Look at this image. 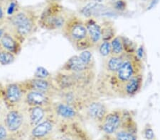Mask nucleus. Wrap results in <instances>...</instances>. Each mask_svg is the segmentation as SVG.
Segmentation results:
<instances>
[{
    "mask_svg": "<svg viewBox=\"0 0 160 140\" xmlns=\"http://www.w3.org/2000/svg\"><path fill=\"white\" fill-rule=\"evenodd\" d=\"M7 19V0H0V24H6Z\"/></svg>",
    "mask_w": 160,
    "mask_h": 140,
    "instance_id": "obj_25",
    "label": "nucleus"
},
{
    "mask_svg": "<svg viewBox=\"0 0 160 140\" xmlns=\"http://www.w3.org/2000/svg\"><path fill=\"white\" fill-rule=\"evenodd\" d=\"M111 1H117V0H111Z\"/></svg>",
    "mask_w": 160,
    "mask_h": 140,
    "instance_id": "obj_38",
    "label": "nucleus"
},
{
    "mask_svg": "<svg viewBox=\"0 0 160 140\" xmlns=\"http://www.w3.org/2000/svg\"><path fill=\"white\" fill-rule=\"evenodd\" d=\"M111 48H112V55L121 56L124 55V43L122 38L120 36H115L110 40Z\"/></svg>",
    "mask_w": 160,
    "mask_h": 140,
    "instance_id": "obj_20",
    "label": "nucleus"
},
{
    "mask_svg": "<svg viewBox=\"0 0 160 140\" xmlns=\"http://www.w3.org/2000/svg\"><path fill=\"white\" fill-rule=\"evenodd\" d=\"M7 130L12 137H17L19 134L30 129L28 124L25 108H16L7 109L2 119Z\"/></svg>",
    "mask_w": 160,
    "mask_h": 140,
    "instance_id": "obj_3",
    "label": "nucleus"
},
{
    "mask_svg": "<svg viewBox=\"0 0 160 140\" xmlns=\"http://www.w3.org/2000/svg\"><path fill=\"white\" fill-rule=\"evenodd\" d=\"M26 88L22 81L10 82L4 86L2 97L7 109L23 106Z\"/></svg>",
    "mask_w": 160,
    "mask_h": 140,
    "instance_id": "obj_5",
    "label": "nucleus"
},
{
    "mask_svg": "<svg viewBox=\"0 0 160 140\" xmlns=\"http://www.w3.org/2000/svg\"><path fill=\"white\" fill-rule=\"evenodd\" d=\"M17 56L0 47V65L7 66L14 62Z\"/></svg>",
    "mask_w": 160,
    "mask_h": 140,
    "instance_id": "obj_21",
    "label": "nucleus"
},
{
    "mask_svg": "<svg viewBox=\"0 0 160 140\" xmlns=\"http://www.w3.org/2000/svg\"><path fill=\"white\" fill-rule=\"evenodd\" d=\"M157 2H159V0H153V1L152 2V3L150 4V5H149V9L153 8V7H154V6H155V4H157Z\"/></svg>",
    "mask_w": 160,
    "mask_h": 140,
    "instance_id": "obj_33",
    "label": "nucleus"
},
{
    "mask_svg": "<svg viewBox=\"0 0 160 140\" xmlns=\"http://www.w3.org/2000/svg\"><path fill=\"white\" fill-rule=\"evenodd\" d=\"M12 137L2 120H0V140H10Z\"/></svg>",
    "mask_w": 160,
    "mask_h": 140,
    "instance_id": "obj_26",
    "label": "nucleus"
},
{
    "mask_svg": "<svg viewBox=\"0 0 160 140\" xmlns=\"http://www.w3.org/2000/svg\"><path fill=\"white\" fill-rule=\"evenodd\" d=\"M116 140H136L132 134L128 132H120L117 134Z\"/></svg>",
    "mask_w": 160,
    "mask_h": 140,
    "instance_id": "obj_27",
    "label": "nucleus"
},
{
    "mask_svg": "<svg viewBox=\"0 0 160 140\" xmlns=\"http://www.w3.org/2000/svg\"><path fill=\"white\" fill-rule=\"evenodd\" d=\"M51 113L58 118L71 120L76 118L78 116V111L74 107L67 104L64 102L58 101L56 103H52L51 106Z\"/></svg>",
    "mask_w": 160,
    "mask_h": 140,
    "instance_id": "obj_11",
    "label": "nucleus"
},
{
    "mask_svg": "<svg viewBox=\"0 0 160 140\" xmlns=\"http://www.w3.org/2000/svg\"><path fill=\"white\" fill-rule=\"evenodd\" d=\"M104 0H93V2H97V3H101Z\"/></svg>",
    "mask_w": 160,
    "mask_h": 140,
    "instance_id": "obj_34",
    "label": "nucleus"
},
{
    "mask_svg": "<svg viewBox=\"0 0 160 140\" xmlns=\"http://www.w3.org/2000/svg\"><path fill=\"white\" fill-rule=\"evenodd\" d=\"M61 140H71V139L70 138H68V137H64V138H63Z\"/></svg>",
    "mask_w": 160,
    "mask_h": 140,
    "instance_id": "obj_35",
    "label": "nucleus"
},
{
    "mask_svg": "<svg viewBox=\"0 0 160 140\" xmlns=\"http://www.w3.org/2000/svg\"><path fill=\"white\" fill-rule=\"evenodd\" d=\"M139 65H140V60L137 57V56L135 57L130 56L126 59L125 57V60L120 70L115 75H112L117 80V82L115 84L119 85L120 87H121V90H122L126 82H128L134 76L140 74Z\"/></svg>",
    "mask_w": 160,
    "mask_h": 140,
    "instance_id": "obj_6",
    "label": "nucleus"
},
{
    "mask_svg": "<svg viewBox=\"0 0 160 140\" xmlns=\"http://www.w3.org/2000/svg\"><path fill=\"white\" fill-rule=\"evenodd\" d=\"M54 124L51 119L46 118L37 126L30 129V137L32 140L46 138L53 131Z\"/></svg>",
    "mask_w": 160,
    "mask_h": 140,
    "instance_id": "obj_12",
    "label": "nucleus"
},
{
    "mask_svg": "<svg viewBox=\"0 0 160 140\" xmlns=\"http://www.w3.org/2000/svg\"><path fill=\"white\" fill-rule=\"evenodd\" d=\"M85 24L90 41L93 45L98 43L102 40V27L91 19H88Z\"/></svg>",
    "mask_w": 160,
    "mask_h": 140,
    "instance_id": "obj_15",
    "label": "nucleus"
},
{
    "mask_svg": "<svg viewBox=\"0 0 160 140\" xmlns=\"http://www.w3.org/2000/svg\"><path fill=\"white\" fill-rule=\"evenodd\" d=\"M37 140H51V139H48L47 137H46V138H44V139H37Z\"/></svg>",
    "mask_w": 160,
    "mask_h": 140,
    "instance_id": "obj_36",
    "label": "nucleus"
},
{
    "mask_svg": "<svg viewBox=\"0 0 160 140\" xmlns=\"http://www.w3.org/2000/svg\"><path fill=\"white\" fill-rule=\"evenodd\" d=\"M24 108L30 129L47 118L49 113H51V106H34L27 108L24 107Z\"/></svg>",
    "mask_w": 160,
    "mask_h": 140,
    "instance_id": "obj_8",
    "label": "nucleus"
},
{
    "mask_svg": "<svg viewBox=\"0 0 160 140\" xmlns=\"http://www.w3.org/2000/svg\"><path fill=\"white\" fill-rule=\"evenodd\" d=\"M62 30L63 35L76 47L88 38L85 22L76 16L68 17Z\"/></svg>",
    "mask_w": 160,
    "mask_h": 140,
    "instance_id": "obj_4",
    "label": "nucleus"
},
{
    "mask_svg": "<svg viewBox=\"0 0 160 140\" xmlns=\"http://www.w3.org/2000/svg\"><path fill=\"white\" fill-rule=\"evenodd\" d=\"M123 55H110L108 58L105 66V70L110 75H115L120 70L121 66L123 64L124 60H125V57Z\"/></svg>",
    "mask_w": 160,
    "mask_h": 140,
    "instance_id": "obj_18",
    "label": "nucleus"
},
{
    "mask_svg": "<svg viewBox=\"0 0 160 140\" xmlns=\"http://www.w3.org/2000/svg\"><path fill=\"white\" fill-rule=\"evenodd\" d=\"M121 115L120 112L115 111L107 114L102 119V129L108 134H113L120 126Z\"/></svg>",
    "mask_w": 160,
    "mask_h": 140,
    "instance_id": "obj_13",
    "label": "nucleus"
},
{
    "mask_svg": "<svg viewBox=\"0 0 160 140\" xmlns=\"http://www.w3.org/2000/svg\"><path fill=\"white\" fill-rule=\"evenodd\" d=\"M105 9V7L103 4L92 2L87 4L86 6L82 7L80 11L84 16L90 18L92 16L99 14L100 12L103 11Z\"/></svg>",
    "mask_w": 160,
    "mask_h": 140,
    "instance_id": "obj_19",
    "label": "nucleus"
},
{
    "mask_svg": "<svg viewBox=\"0 0 160 140\" xmlns=\"http://www.w3.org/2000/svg\"><path fill=\"white\" fill-rule=\"evenodd\" d=\"M90 70V68L82 63L78 55H75L66 61L61 71L68 73H82Z\"/></svg>",
    "mask_w": 160,
    "mask_h": 140,
    "instance_id": "obj_14",
    "label": "nucleus"
},
{
    "mask_svg": "<svg viewBox=\"0 0 160 140\" xmlns=\"http://www.w3.org/2000/svg\"><path fill=\"white\" fill-rule=\"evenodd\" d=\"M113 7L115 9L118 10V11H123L126 9V3L125 1L122 0H117L113 4Z\"/></svg>",
    "mask_w": 160,
    "mask_h": 140,
    "instance_id": "obj_28",
    "label": "nucleus"
},
{
    "mask_svg": "<svg viewBox=\"0 0 160 140\" xmlns=\"http://www.w3.org/2000/svg\"><path fill=\"white\" fill-rule=\"evenodd\" d=\"M87 113L90 118L95 120H102L107 115V108L100 102H90L86 106Z\"/></svg>",
    "mask_w": 160,
    "mask_h": 140,
    "instance_id": "obj_16",
    "label": "nucleus"
},
{
    "mask_svg": "<svg viewBox=\"0 0 160 140\" xmlns=\"http://www.w3.org/2000/svg\"><path fill=\"white\" fill-rule=\"evenodd\" d=\"M68 16H66L63 7L52 4L46 7L38 19V24L48 30H62Z\"/></svg>",
    "mask_w": 160,
    "mask_h": 140,
    "instance_id": "obj_2",
    "label": "nucleus"
},
{
    "mask_svg": "<svg viewBox=\"0 0 160 140\" xmlns=\"http://www.w3.org/2000/svg\"><path fill=\"white\" fill-rule=\"evenodd\" d=\"M145 137L146 139H148L149 140H152L154 139V134L153 130H152L151 128L147 129V130L145 131Z\"/></svg>",
    "mask_w": 160,
    "mask_h": 140,
    "instance_id": "obj_30",
    "label": "nucleus"
},
{
    "mask_svg": "<svg viewBox=\"0 0 160 140\" xmlns=\"http://www.w3.org/2000/svg\"><path fill=\"white\" fill-rule=\"evenodd\" d=\"M7 110V108L6 106H5L3 99H2V98L0 99V120L3 119V117L5 113H6Z\"/></svg>",
    "mask_w": 160,
    "mask_h": 140,
    "instance_id": "obj_29",
    "label": "nucleus"
},
{
    "mask_svg": "<svg viewBox=\"0 0 160 140\" xmlns=\"http://www.w3.org/2000/svg\"><path fill=\"white\" fill-rule=\"evenodd\" d=\"M38 19L39 17L32 9L19 8L14 14L7 17L5 24L7 29L24 43L36 32Z\"/></svg>",
    "mask_w": 160,
    "mask_h": 140,
    "instance_id": "obj_1",
    "label": "nucleus"
},
{
    "mask_svg": "<svg viewBox=\"0 0 160 140\" xmlns=\"http://www.w3.org/2000/svg\"><path fill=\"white\" fill-rule=\"evenodd\" d=\"M22 44L19 38L15 36L10 30L7 29L0 41V47L9 51L17 57L22 51Z\"/></svg>",
    "mask_w": 160,
    "mask_h": 140,
    "instance_id": "obj_10",
    "label": "nucleus"
},
{
    "mask_svg": "<svg viewBox=\"0 0 160 140\" xmlns=\"http://www.w3.org/2000/svg\"><path fill=\"white\" fill-rule=\"evenodd\" d=\"M22 82L27 91H37L44 93L52 98L54 96H57L59 92L53 79H41L33 77Z\"/></svg>",
    "mask_w": 160,
    "mask_h": 140,
    "instance_id": "obj_7",
    "label": "nucleus"
},
{
    "mask_svg": "<svg viewBox=\"0 0 160 140\" xmlns=\"http://www.w3.org/2000/svg\"><path fill=\"white\" fill-rule=\"evenodd\" d=\"M7 28L6 24H4L2 25V26L0 27V41H1L2 38V36H3V35L5 33V31L7 30Z\"/></svg>",
    "mask_w": 160,
    "mask_h": 140,
    "instance_id": "obj_32",
    "label": "nucleus"
},
{
    "mask_svg": "<svg viewBox=\"0 0 160 140\" xmlns=\"http://www.w3.org/2000/svg\"><path fill=\"white\" fill-rule=\"evenodd\" d=\"M78 57L84 65H86L87 67L91 68V62L92 60V53L89 50H86L82 51L81 53H80Z\"/></svg>",
    "mask_w": 160,
    "mask_h": 140,
    "instance_id": "obj_24",
    "label": "nucleus"
},
{
    "mask_svg": "<svg viewBox=\"0 0 160 140\" xmlns=\"http://www.w3.org/2000/svg\"><path fill=\"white\" fill-rule=\"evenodd\" d=\"M2 25H2V24H0V27L2 26Z\"/></svg>",
    "mask_w": 160,
    "mask_h": 140,
    "instance_id": "obj_37",
    "label": "nucleus"
},
{
    "mask_svg": "<svg viewBox=\"0 0 160 140\" xmlns=\"http://www.w3.org/2000/svg\"><path fill=\"white\" fill-rule=\"evenodd\" d=\"M142 84V76L139 74L131 78L128 82L125 83L123 87V93L125 96H132L135 95L140 90Z\"/></svg>",
    "mask_w": 160,
    "mask_h": 140,
    "instance_id": "obj_17",
    "label": "nucleus"
},
{
    "mask_svg": "<svg viewBox=\"0 0 160 140\" xmlns=\"http://www.w3.org/2000/svg\"><path fill=\"white\" fill-rule=\"evenodd\" d=\"M143 55H144V49L143 47H139L138 50H137V57L138 58L139 60H141L142 58L143 57Z\"/></svg>",
    "mask_w": 160,
    "mask_h": 140,
    "instance_id": "obj_31",
    "label": "nucleus"
},
{
    "mask_svg": "<svg viewBox=\"0 0 160 140\" xmlns=\"http://www.w3.org/2000/svg\"><path fill=\"white\" fill-rule=\"evenodd\" d=\"M99 52L102 57H108L112 55V48H111L110 41L108 40H102L100 43Z\"/></svg>",
    "mask_w": 160,
    "mask_h": 140,
    "instance_id": "obj_22",
    "label": "nucleus"
},
{
    "mask_svg": "<svg viewBox=\"0 0 160 140\" xmlns=\"http://www.w3.org/2000/svg\"><path fill=\"white\" fill-rule=\"evenodd\" d=\"M53 101L52 98L37 91L28 90L26 91L23 106L25 108L34 106L49 107Z\"/></svg>",
    "mask_w": 160,
    "mask_h": 140,
    "instance_id": "obj_9",
    "label": "nucleus"
},
{
    "mask_svg": "<svg viewBox=\"0 0 160 140\" xmlns=\"http://www.w3.org/2000/svg\"><path fill=\"white\" fill-rule=\"evenodd\" d=\"M33 77L41 79H53L50 72L43 67H38L37 68L34 75H33Z\"/></svg>",
    "mask_w": 160,
    "mask_h": 140,
    "instance_id": "obj_23",
    "label": "nucleus"
}]
</instances>
